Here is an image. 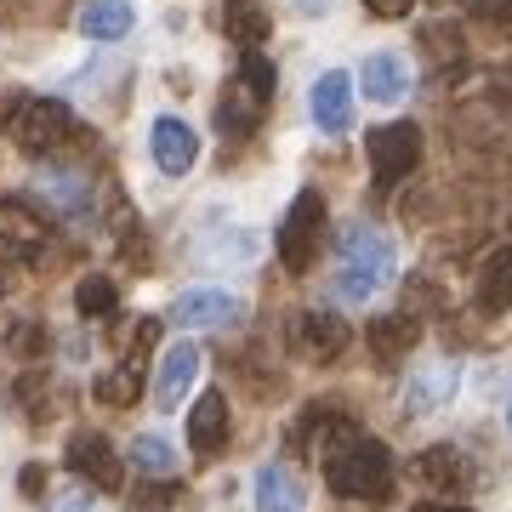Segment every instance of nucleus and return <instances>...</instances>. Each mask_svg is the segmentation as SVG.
Segmentation results:
<instances>
[{
	"label": "nucleus",
	"instance_id": "obj_34",
	"mask_svg": "<svg viewBox=\"0 0 512 512\" xmlns=\"http://www.w3.org/2000/svg\"><path fill=\"white\" fill-rule=\"evenodd\" d=\"M416 512H467V507H456V501H427V507H416Z\"/></svg>",
	"mask_w": 512,
	"mask_h": 512
},
{
	"label": "nucleus",
	"instance_id": "obj_5",
	"mask_svg": "<svg viewBox=\"0 0 512 512\" xmlns=\"http://www.w3.org/2000/svg\"><path fill=\"white\" fill-rule=\"evenodd\" d=\"M365 148H370V183H376V194H393V188L421 165V126L393 120V126L370 131Z\"/></svg>",
	"mask_w": 512,
	"mask_h": 512
},
{
	"label": "nucleus",
	"instance_id": "obj_3",
	"mask_svg": "<svg viewBox=\"0 0 512 512\" xmlns=\"http://www.w3.org/2000/svg\"><path fill=\"white\" fill-rule=\"evenodd\" d=\"M0 131L23 148V154H52L74 137V114L69 103L57 97H40V92H18L0 103Z\"/></svg>",
	"mask_w": 512,
	"mask_h": 512
},
{
	"label": "nucleus",
	"instance_id": "obj_31",
	"mask_svg": "<svg viewBox=\"0 0 512 512\" xmlns=\"http://www.w3.org/2000/svg\"><path fill=\"white\" fill-rule=\"evenodd\" d=\"M52 512H92V501H86V495H74V501H57Z\"/></svg>",
	"mask_w": 512,
	"mask_h": 512
},
{
	"label": "nucleus",
	"instance_id": "obj_4",
	"mask_svg": "<svg viewBox=\"0 0 512 512\" xmlns=\"http://www.w3.org/2000/svg\"><path fill=\"white\" fill-rule=\"evenodd\" d=\"M279 262H285V274H308L313 262H319V245H325V194L319 188H302L279 222Z\"/></svg>",
	"mask_w": 512,
	"mask_h": 512
},
{
	"label": "nucleus",
	"instance_id": "obj_23",
	"mask_svg": "<svg viewBox=\"0 0 512 512\" xmlns=\"http://www.w3.org/2000/svg\"><path fill=\"white\" fill-rule=\"evenodd\" d=\"M239 92L251 97V103H262V109L274 103V92H279V69H274V57L262 52V46L239 57Z\"/></svg>",
	"mask_w": 512,
	"mask_h": 512
},
{
	"label": "nucleus",
	"instance_id": "obj_9",
	"mask_svg": "<svg viewBox=\"0 0 512 512\" xmlns=\"http://www.w3.org/2000/svg\"><path fill=\"white\" fill-rule=\"evenodd\" d=\"M148 148H154V165H160L165 177H183V171H194V160H200V137H194V126L177 120V114H160V120H154Z\"/></svg>",
	"mask_w": 512,
	"mask_h": 512
},
{
	"label": "nucleus",
	"instance_id": "obj_18",
	"mask_svg": "<svg viewBox=\"0 0 512 512\" xmlns=\"http://www.w3.org/2000/svg\"><path fill=\"white\" fill-rule=\"evenodd\" d=\"M365 342H370V353H376V365H399L404 353L421 342L416 313H382V319H370Z\"/></svg>",
	"mask_w": 512,
	"mask_h": 512
},
{
	"label": "nucleus",
	"instance_id": "obj_7",
	"mask_svg": "<svg viewBox=\"0 0 512 512\" xmlns=\"http://www.w3.org/2000/svg\"><path fill=\"white\" fill-rule=\"evenodd\" d=\"M171 319L183 330H217V325H239L245 319V302L234 291H211V285H194V291L177 296Z\"/></svg>",
	"mask_w": 512,
	"mask_h": 512
},
{
	"label": "nucleus",
	"instance_id": "obj_30",
	"mask_svg": "<svg viewBox=\"0 0 512 512\" xmlns=\"http://www.w3.org/2000/svg\"><path fill=\"white\" fill-rule=\"evenodd\" d=\"M18 490L29 495V501H40V490H46V473H40V467H23V473H18Z\"/></svg>",
	"mask_w": 512,
	"mask_h": 512
},
{
	"label": "nucleus",
	"instance_id": "obj_17",
	"mask_svg": "<svg viewBox=\"0 0 512 512\" xmlns=\"http://www.w3.org/2000/svg\"><path fill=\"white\" fill-rule=\"evenodd\" d=\"M194 382H200V348H194V342L165 348L160 382H154V404H160V410H177V404H183V393H188Z\"/></svg>",
	"mask_w": 512,
	"mask_h": 512
},
{
	"label": "nucleus",
	"instance_id": "obj_24",
	"mask_svg": "<svg viewBox=\"0 0 512 512\" xmlns=\"http://www.w3.org/2000/svg\"><path fill=\"white\" fill-rule=\"evenodd\" d=\"M74 308L86 313V319H114V308H120L114 279L109 274H86L80 285H74Z\"/></svg>",
	"mask_w": 512,
	"mask_h": 512
},
{
	"label": "nucleus",
	"instance_id": "obj_29",
	"mask_svg": "<svg viewBox=\"0 0 512 512\" xmlns=\"http://www.w3.org/2000/svg\"><path fill=\"white\" fill-rule=\"evenodd\" d=\"M370 12H376V18H410V6H416V0H365Z\"/></svg>",
	"mask_w": 512,
	"mask_h": 512
},
{
	"label": "nucleus",
	"instance_id": "obj_2",
	"mask_svg": "<svg viewBox=\"0 0 512 512\" xmlns=\"http://www.w3.org/2000/svg\"><path fill=\"white\" fill-rule=\"evenodd\" d=\"M325 484L342 495V501L382 507L387 495H393V456H387V444L370 439V433H353V439H342V444L325 456Z\"/></svg>",
	"mask_w": 512,
	"mask_h": 512
},
{
	"label": "nucleus",
	"instance_id": "obj_12",
	"mask_svg": "<svg viewBox=\"0 0 512 512\" xmlns=\"http://www.w3.org/2000/svg\"><path fill=\"white\" fill-rule=\"evenodd\" d=\"M410 80H416L410 57L376 52V57H365V69H359V92H365L370 103H399V97H410Z\"/></svg>",
	"mask_w": 512,
	"mask_h": 512
},
{
	"label": "nucleus",
	"instance_id": "obj_28",
	"mask_svg": "<svg viewBox=\"0 0 512 512\" xmlns=\"http://www.w3.org/2000/svg\"><path fill=\"white\" fill-rule=\"evenodd\" d=\"M171 501H183V484H171V478H160V484H137L126 507H131V512H165Z\"/></svg>",
	"mask_w": 512,
	"mask_h": 512
},
{
	"label": "nucleus",
	"instance_id": "obj_27",
	"mask_svg": "<svg viewBox=\"0 0 512 512\" xmlns=\"http://www.w3.org/2000/svg\"><path fill=\"white\" fill-rule=\"evenodd\" d=\"M256 114H262V103H251L245 92H234V97H222L217 126L228 131V137H251V131H256Z\"/></svg>",
	"mask_w": 512,
	"mask_h": 512
},
{
	"label": "nucleus",
	"instance_id": "obj_6",
	"mask_svg": "<svg viewBox=\"0 0 512 512\" xmlns=\"http://www.w3.org/2000/svg\"><path fill=\"white\" fill-rule=\"evenodd\" d=\"M353 342L348 319H336V313H296V330H291V348L302 353V359H313V365H330V359H342Z\"/></svg>",
	"mask_w": 512,
	"mask_h": 512
},
{
	"label": "nucleus",
	"instance_id": "obj_15",
	"mask_svg": "<svg viewBox=\"0 0 512 512\" xmlns=\"http://www.w3.org/2000/svg\"><path fill=\"white\" fill-rule=\"evenodd\" d=\"M416 478L427 484V490L461 495V490H473V461L461 456L456 444H433V450L416 456Z\"/></svg>",
	"mask_w": 512,
	"mask_h": 512
},
{
	"label": "nucleus",
	"instance_id": "obj_16",
	"mask_svg": "<svg viewBox=\"0 0 512 512\" xmlns=\"http://www.w3.org/2000/svg\"><path fill=\"white\" fill-rule=\"evenodd\" d=\"M228 393H200L194 410H188V444H194V456H217L222 444H228Z\"/></svg>",
	"mask_w": 512,
	"mask_h": 512
},
{
	"label": "nucleus",
	"instance_id": "obj_26",
	"mask_svg": "<svg viewBox=\"0 0 512 512\" xmlns=\"http://www.w3.org/2000/svg\"><path fill=\"white\" fill-rule=\"evenodd\" d=\"M131 461H137L143 473H160L165 478L171 467H177V450H171L160 433H137V439H131Z\"/></svg>",
	"mask_w": 512,
	"mask_h": 512
},
{
	"label": "nucleus",
	"instance_id": "obj_33",
	"mask_svg": "<svg viewBox=\"0 0 512 512\" xmlns=\"http://www.w3.org/2000/svg\"><path fill=\"white\" fill-rule=\"evenodd\" d=\"M296 12H302V18H313V12H330V0H296Z\"/></svg>",
	"mask_w": 512,
	"mask_h": 512
},
{
	"label": "nucleus",
	"instance_id": "obj_32",
	"mask_svg": "<svg viewBox=\"0 0 512 512\" xmlns=\"http://www.w3.org/2000/svg\"><path fill=\"white\" fill-rule=\"evenodd\" d=\"M12 291V262H6V245H0V296Z\"/></svg>",
	"mask_w": 512,
	"mask_h": 512
},
{
	"label": "nucleus",
	"instance_id": "obj_14",
	"mask_svg": "<svg viewBox=\"0 0 512 512\" xmlns=\"http://www.w3.org/2000/svg\"><path fill=\"white\" fill-rule=\"evenodd\" d=\"M35 194L52 205L63 222H86V217H92V183H86L80 171H40Z\"/></svg>",
	"mask_w": 512,
	"mask_h": 512
},
{
	"label": "nucleus",
	"instance_id": "obj_1",
	"mask_svg": "<svg viewBox=\"0 0 512 512\" xmlns=\"http://www.w3.org/2000/svg\"><path fill=\"white\" fill-rule=\"evenodd\" d=\"M393 268H399L393 239L376 222H353L342 234V245H336V296L342 302H370V296H382Z\"/></svg>",
	"mask_w": 512,
	"mask_h": 512
},
{
	"label": "nucleus",
	"instance_id": "obj_11",
	"mask_svg": "<svg viewBox=\"0 0 512 512\" xmlns=\"http://www.w3.org/2000/svg\"><path fill=\"white\" fill-rule=\"evenodd\" d=\"M456 382H461V365L456 359H439V365H421L404 387V416H433L444 404L456 399Z\"/></svg>",
	"mask_w": 512,
	"mask_h": 512
},
{
	"label": "nucleus",
	"instance_id": "obj_36",
	"mask_svg": "<svg viewBox=\"0 0 512 512\" xmlns=\"http://www.w3.org/2000/svg\"><path fill=\"white\" fill-rule=\"evenodd\" d=\"M507 23H512V0H507Z\"/></svg>",
	"mask_w": 512,
	"mask_h": 512
},
{
	"label": "nucleus",
	"instance_id": "obj_13",
	"mask_svg": "<svg viewBox=\"0 0 512 512\" xmlns=\"http://www.w3.org/2000/svg\"><path fill=\"white\" fill-rule=\"evenodd\" d=\"M313 126L330 131V137H342L353 126V80L342 69H330L313 80Z\"/></svg>",
	"mask_w": 512,
	"mask_h": 512
},
{
	"label": "nucleus",
	"instance_id": "obj_19",
	"mask_svg": "<svg viewBox=\"0 0 512 512\" xmlns=\"http://www.w3.org/2000/svg\"><path fill=\"white\" fill-rule=\"evenodd\" d=\"M302 501H308V490L285 461L256 467V512H302Z\"/></svg>",
	"mask_w": 512,
	"mask_h": 512
},
{
	"label": "nucleus",
	"instance_id": "obj_22",
	"mask_svg": "<svg viewBox=\"0 0 512 512\" xmlns=\"http://www.w3.org/2000/svg\"><path fill=\"white\" fill-rule=\"evenodd\" d=\"M131 0H86L80 6V35L86 40H120L131 29Z\"/></svg>",
	"mask_w": 512,
	"mask_h": 512
},
{
	"label": "nucleus",
	"instance_id": "obj_20",
	"mask_svg": "<svg viewBox=\"0 0 512 512\" xmlns=\"http://www.w3.org/2000/svg\"><path fill=\"white\" fill-rule=\"evenodd\" d=\"M222 23H228V35H234L245 52H256V46L268 40V29H274V12H268V0H228V6H222Z\"/></svg>",
	"mask_w": 512,
	"mask_h": 512
},
{
	"label": "nucleus",
	"instance_id": "obj_25",
	"mask_svg": "<svg viewBox=\"0 0 512 512\" xmlns=\"http://www.w3.org/2000/svg\"><path fill=\"white\" fill-rule=\"evenodd\" d=\"M137 393H143V370H137V365H114L109 376H97V399L114 404V410L137 404Z\"/></svg>",
	"mask_w": 512,
	"mask_h": 512
},
{
	"label": "nucleus",
	"instance_id": "obj_10",
	"mask_svg": "<svg viewBox=\"0 0 512 512\" xmlns=\"http://www.w3.org/2000/svg\"><path fill=\"white\" fill-rule=\"evenodd\" d=\"M69 473H80L86 484H97V490H120L126 467H120V456H114V444L103 439V433H74L69 439Z\"/></svg>",
	"mask_w": 512,
	"mask_h": 512
},
{
	"label": "nucleus",
	"instance_id": "obj_21",
	"mask_svg": "<svg viewBox=\"0 0 512 512\" xmlns=\"http://www.w3.org/2000/svg\"><path fill=\"white\" fill-rule=\"evenodd\" d=\"M512 308V245H501V251L484 262V274H478V313H507Z\"/></svg>",
	"mask_w": 512,
	"mask_h": 512
},
{
	"label": "nucleus",
	"instance_id": "obj_35",
	"mask_svg": "<svg viewBox=\"0 0 512 512\" xmlns=\"http://www.w3.org/2000/svg\"><path fill=\"white\" fill-rule=\"evenodd\" d=\"M507 427H512V404H507Z\"/></svg>",
	"mask_w": 512,
	"mask_h": 512
},
{
	"label": "nucleus",
	"instance_id": "obj_8",
	"mask_svg": "<svg viewBox=\"0 0 512 512\" xmlns=\"http://www.w3.org/2000/svg\"><path fill=\"white\" fill-rule=\"evenodd\" d=\"M46 234H52V228H46V217H40L29 200H18V194L0 200V245L18 256V262H35V256L46 251Z\"/></svg>",
	"mask_w": 512,
	"mask_h": 512
}]
</instances>
